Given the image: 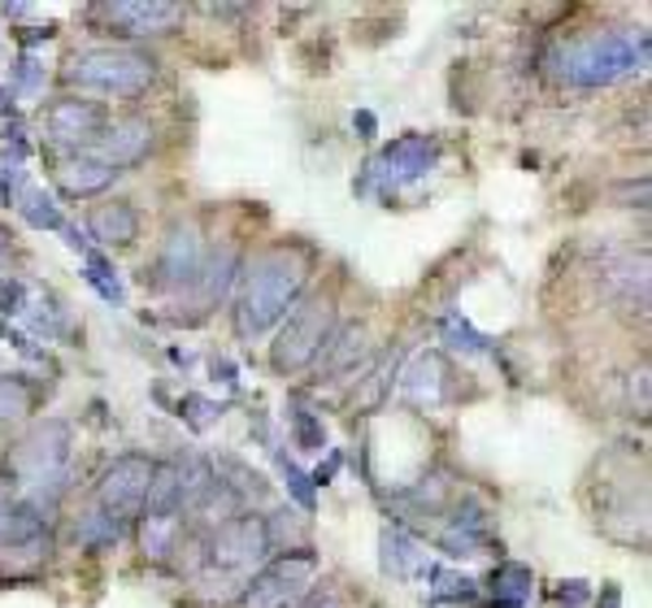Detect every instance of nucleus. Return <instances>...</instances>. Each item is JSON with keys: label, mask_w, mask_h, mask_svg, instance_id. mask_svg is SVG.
Returning <instances> with one entry per match:
<instances>
[{"label": "nucleus", "mask_w": 652, "mask_h": 608, "mask_svg": "<svg viewBox=\"0 0 652 608\" xmlns=\"http://www.w3.org/2000/svg\"><path fill=\"white\" fill-rule=\"evenodd\" d=\"M70 447H75V431L62 418L35 422L9 447L4 478L22 491V505L44 513L66 496V487H70Z\"/></svg>", "instance_id": "nucleus-1"}, {"label": "nucleus", "mask_w": 652, "mask_h": 608, "mask_svg": "<svg viewBox=\"0 0 652 608\" xmlns=\"http://www.w3.org/2000/svg\"><path fill=\"white\" fill-rule=\"evenodd\" d=\"M305 261L296 253H266L262 261H253L248 278H244V296H240V309H235V331L244 340L253 335H266L270 327H279L283 318L296 309L300 291H305Z\"/></svg>", "instance_id": "nucleus-2"}, {"label": "nucleus", "mask_w": 652, "mask_h": 608, "mask_svg": "<svg viewBox=\"0 0 652 608\" xmlns=\"http://www.w3.org/2000/svg\"><path fill=\"white\" fill-rule=\"evenodd\" d=\"M644 62H649V35H631V31H596V35L570 40L553 53L557 79L570 87L622 84L627 75L644 70Z\"/></svg>", "instance_id": "nucleus-3"}, {"label": "nucleus", "mask_w": 652, "mask_h": 608, "mask_svg": "<svg viewBox=\"0 0 652 608\" xmlns=\"http://www.w3.org/2000/svg\"><path fill=\"white\" fill-rule=\"evenodd\" d=\"M66 79L96 96H113V100H131L157 79V62L140 48L126 44H100V48H84L70 57Z\"/></svg>", "instance_id": "nucleus-4"}, {"label": "nucleus", "mask_w": 652, "mask_h": 608, "mask_svg": "<svg viewBox=\"0 0 652 608\" xmlns=\"http://www.w3.org/2000/svg\"><path fill=\"white\" fill-rule=\"evenodd\" d=\"M435 162H440V140L422 135V131H409V135H400V140H391V144H383L374 153L371 162L362 166V174H357L353 191L366 196V200L371 196L374 200H391L396 191L422 183L427 174L435 170Z\"/></svg>", "instance_id": "nucleus-5"}, {"label": "nucleus", "mask_w": 652, "mask_h": 608, "mask_svg": "<svg viewBox=\"0 0 652 608\" xmlns=\"http://www.w3.org/2000/svg\"><path fill=\"white\" fill-rule=\"evenodd\" d=\"M331 335H335V309H331V300H309V305H300V309H291L283 318L279 340L270 347V365L279 374H296V369H305V365L318 361V352L327 347Z\"/></svg>", "instance_id": "nucleus-6"}, {"label": "nucleus", "mask_w": 652, "mask_h": 608, "mask_svg": "<svg viewBox=\"0 0 652 608\" xmlns=\"http://www.w3.org/2000/svg\"><path fill=\"white\" fill-rule=\"evenodd\" d=\"M153 474L157 465L148 456H118L104 474H100V487H96V509H104L109 518L131 521L144 513V500H148V487H153Z\"/></svg>", "instance_id": "nucleus-7"}, {"label": "nucleus", "mask_w": 652, "mask_h": 608, "mask_svg": "<svg viewBox=\"0 0 652 608\" xmlns=\"http://www.w3.org/2000/svg\"><path fill=\"white\" fill-rule=\"evenodd\" d=\"M313 574H318V552H309V548H296V552H283L275 556L253 583H248V592L240 596L244 605L253 608H283V605H296L300 600V592L313 583Z\"/></svg>", "instance_id": "nucleus-8"}, {"label": "nucleus", "mask_w": 652, "mask_h": 608, "mask_svg": "<svg viewBox=\"0 0 652 608\" xmlns=\"http://www.w3.org/2000/svg\"><path fill=\"white\" fill-rule=\"evenodd\" d=\"M44 126H48V144H53V148L88 153L92 144H100V135L109 131V113H104V104H96V100L62 96V100L48 104Z\"/></svg>", "instance_id": "nucleus-9"}, {"label": "nucleus", "mask_w": 652, "mask_h": 608, "mask_svg": "<svg viewBox=\"0 0 652 608\" xmlns=\"http://www.w3.org/2000/svg\"><path fill=\"white\" fill-rule=\"evenodd\" d=\"M270 552V534H266V518L257 513H235L231 521L218 526L213 543H209V565L213 570H253L262 565Z\"/></svg>", "instance_id": "nucleus-10"}, {"label": "nucleus", "mask_w": 652, "mask_h": 608, "mask_svg": "<svg viewBox=\"0 0 652 608\" xmlns=\"http://www.w3.org/2000/svg\"><path fill=\"white\" fill-rule=\"evenodd\" d=\"M200 269H205L200 231H196L191 222H184V226H175V231L166 235V244H162V253H157V265H153V278H144V283L179 291V287H196Z\"/></svg>", "instance_id": "nucleus-11"}, {"label": "nucleus", "mask_w": 652, "mask_h": 608, "mask_svg": "<svg viewBox=\"0 0 652 608\" xmlns=\"http://www.w3.org/2000/svg\"><path fill=\"white\" fill-rule=\"evenodd\" d=\"M100 13L122 35H166L184 22V4H166V0H118V4H104Z\"/></svg>", "instance_id": "nucleus-12"}, {"label": "nucleus", "mask_w": 652, "mask_h": 608, "mask_svg": "<svg viewBox=\"0 0 652 608\" xmlns=\"http://www.w3.org/2000/svg\"><path fill=\"white\" fill-rule=\"evenodd\" d=\"M153 140H157V131H153V122H148V118H122V122H113V126L100 135L96 157H100V162H109L113 170L122 174L126 166H140V162L148 157Z\"/></svg>", "instance_id": "nucleus-13"}, {"label": "nucleus", "mask_w": 652, "mask_h": 608, "mask_svg": "<svg viewBox=\"0 0 652 608\" xmlns=\"http://www.w3.org/2000/svg\"><path fill=\"white\" fill-rule=\"evenodd\" d=\"M440 548H444L449 556H478V552L491 548V518H487V509H483L474 496H466V500L453 509L449 526L440 530Z\"/></svg>", "instance_id": "nucleus-14"}, {"label": "nucleus", "mask_w": 652, "mask_h": 608, "mask_svg": "<svg viewBox=\"0 0 652 608\" xmlns=\"http://www.w3.org/2000/svg\"><path fill=\"white\" fill-rule=\"evenodd\" d=\"M366 356H371V335H366V327H340L327 347L318 352V383H340V378H349V374H357V365H366Z\"/></svg>", "instance_id": "nucleus-15"}, {"label": "nucleus", "mask_w": 652, "mask_h": 608, "mask_svg": "<svg viewBox=\"0 0 652 608\" xmlns=\"http://www.w3.org/2000/svg\"><path fill=\"white\" fill-rule=\"evenodd\" d=\"M378 561H383V574L396 578V583H413L422 570H427V556H422V543L400 530V526H387L383 539H378Z\"/></svg>", "instance_id": "nucleus-16"}, {"label": "nucleus", "mask_w": 652, "mask_h": 608, "mask_svg": "<svg viewBox=\"0 0 652 608\" xmlns=\"http://www.w3.org/2000/svg\"><path fill=\"white\" fill-rule=\"evenodd\" d=\"M88 231L100 248H131L135 235H140V213L135 204L126 200H113V204H96L92 218H88Z\"/></svg>", "instance_id": "nucleus-17"}, {"label": "nucleus", "mask_w": 652, "mask_h": 608, "mask_svg": "<svg viewBox=\"0 0 652 608\" xmlns=\"http://www.w3.org/2000/svg\"><path fill=\"white\" fill-rule=\"evenodd\" d=\"M487 592H491L496 608H527L535 596V570L518 565V561H500L487 578Z\"/></svg>", "instance_id": "nucleus-18"}, {"label": "nucleus", "mask_w": 652, "mask_h": 608, "mask_svg": "<svg viewBox=\"0 0 652 608\" xmlns=\"http://www.w3.org/2000/svg\"><path fill=\"white\" fill-rule=\"evenodd\" d=\"M113 178H118V170L109 166V162H100L96 153H79L75 162H66L62 170H57V183H62V191L66 196H100L104 187H113Z\"/></svg>", "instance_id": "nucleus-19"}, {"label": "nucleus", "mask_w": 652, "mask_h": 608, "mask_svg": "<svg viewBox=\"0 0 652 608\" xmlns=\"http://www.w3.org/2000/svg\"><path fill=\"white\" fill-rule=\"evenodd\" d=\"M427 600L431 605H474L478 600V583L469 574H457V570H444V565H427Z\"/></svg>", "instance_id": "nucleus-20"}, {"label": "nucleus", "mask_w": 652, "mask_h": 608, "mask_svg": "<svg viewBox=\"0 0 652 608\" xmlns=\"http://www.w3.org/2000/svg\"><path fill=\"white\" fill-rule=\"evenodd\" d=\"M126 534V521L109 518L104 509H88L79 526H75V543H84L88 552H109V548H118V539Z\"/></svg>", "instance_id": "nucleus-21"}, {"label": "nucleus", "mask_w": 652, "mask_h": 608, "mask_svg": "<svg viewBox=\"0 0 652 608\" xmlns=\"http://www.w3.org/2000/svg\"><path fill=\"white\" fill-rule=\"evenodd\" d=\"M440 391H444V369H440V356L435 352H427V356H418V365L405 374V396L413 400V405H440Z\"/></svg>", "instance_id": "nucleus-22"}, {"label": "nucleus", "mask_w": 652, "mask_h": 608, "mask_svg": "<svg viewBox=\"0 0 652 608\" xmlns=\"http://www.w3.org/2000/svg\"><path fill=\"white\" fill-rule=\"evenodd\" d=\"M35 405V387L22 374H0V427L26 418Z\"/></svg>", "instance_id": "nucleus-23"}, {"label": "nucleus", "mask_w": 652, "mask_h": 608, "mask_svg": "<svg viewBox=\"0 0 652 608\" xmlns=\"http://www.w3.org/2000/svg\"><path fill=\"white\" fill-rule=\"evenodd\" d=\"M235 269H240V253H231V248H222L218 257H213V261H209V265H205V269H200V278H196V287L205 291V300H209V305L226 296V287L235 283Z\"/></svg>", "instance_id": "nucleus-24"}, {"label": "nucleus", "mask_w": 652, "mask_h": 608, "mask_svg": "<svg viewBox=\"0 0 652 608\" xmlns=\"http://www.w3.org/2000/svg\"><path fill=\"white\" fill-rule=\"evenodd\" d=\"M440 335H444V344L453 347V352H462V356H487L491 352V340L483 331H474L469 318H462V313H449L440 322Z\"/></svg>", "instance_id": "nucleus-25"}, {"label": "nucleus", "mask_w": 652, "mask_h": 608, "mask_svg": "<svg viewBox=\"0 0 652 608\" xmlns=\"http://www.w3.org/2000/svg\"><path fill=\"white\" fill-rule=\"evenodd\" d=\"M18 213H22V222L35 226V231H66L62 209H57L53 196H44V191H22V196H18Z\"/></svg>", "instance_id": "nucleus-26"}, {"label": "nucleus", "mask_w": 652, "mask_h": 608, "mask_svg": "<svg viewBox=\"0 0 652 608\" xmlns=\"http://www.w3.org/2000/svg\"><path fill=\"white\" fill-rule=\"evenodd\" d=\"M287 427H291V439H296L300 452H322L327 447V427H322V418L313 409L291 405L287 409Z\"/></svg>", "instance_id": "nucleus-27"}, {"label": "nucleus", "mask_w": 652, "mask_h": 608, "mask_svg": "<svg viewBox=\"0 0 652 608\" xmlns=\"http://www.w3.org/2000/svg\"><path fill=\"white\" fill-rule=\"evenodd\" d=\"M84 269H88V283L100 291V300H109V305H122V300H126V287H122L118 269L100 257V253L88 248V253H84Z\"/></svg>", "instance_id": "nucleus-28"}, {"label": "nucleus", "mask_w": 652, "mask_h": 608, "mask_svg": "<svg viewBox=\"0 0 652 608\" xmlns=\"http://www.w3.org/2000/svg\"><path fill=\"white\" fill-rule=\"evenodd\" d=\"M13 84H9V96H40L44 91V84H48V70L31 57V53H22L18 62H13Z\"/></svg>", "instance_id": "nucleus-29"}, {"label": "nucleus", "mask_w": 652, "mask_h": 608, "mask_svg": "<svg viewBox=\"0 0 652 608\" xmlns=\"http://www.w3.org/2000/svg\"><path fill=\"white\" fill-rule=\"evenodd\" d=\"M31 327L44 335V340H57V335H70V318H66V309L48 296L44 305H35L31 309Z\"/></svg>", "instance_id": "nucleus-30"}, {"label": "nucleus", "mask_w": 652, "mask_h": 608, "mask_svg": "<svg viewBox=\"0 0 652 608\" xmlns=\"http://www.w3.org/2000/svg\"><path fill=\"white\" fill-rule=\"evenodd\" d=\"M179 418L200 434L222 418V405H213V400H205V396H184V400H179Z\"/></svg>", "instance_id": "nucleus-31"}, {"label": "nucleus", "mask_w": 652, "mask_h": 608, "mask_svg": "<svg viewBox=\"0 0 652 608\" xmlns=\"http://www.w3.org/2000/svg\"><path fill=\"white\" fill-rule=\"evenodd\" d=\"M279 456V469L283 478H287V491H291V500L300 505V509H313V500H318V491H313V483H309V474L296 465V461H287L283 452H275Z\"/></svg>", "instance_id": "nucleus-32"}, {"label": "nucleus", "mask_w": 652, "mask_h": 608, "mask_svg": "<svg viewBox=\"0 0 652 608\" xmlns=\"http://www.w3.org/2000/svg\"><path fill=\"white\" fill-rule=\"evenodd\" d=\"M0 313H4V318L26 313V283H18V278L0 283Z\"/></svg>", "instance_id": "nucleus-33"}, {"label": "nucleus", "mask_w": 652, "mask_h": 608, "mask_svg": "<svg viewBox=\"0 0 652 608\" xmlns=\"http://www.w3.org/2000/svg\"><path fill=\"white\" fill-rule=\"evenodd\" d=\"M22 196V162H0V200L18 204Z\"/></svg>", "instance_id": "nucleus-34"}, {"label": "nucleus", "mask_w": 652, "mask_h": 608, "mask_svg": "<svg viewBox=\"0 0 652 608\" xmlns=\"http://www.w3.org/2000/svg\"><path fill=\"white\" fill-rule=\"evenodd\" d=\"M592 600V587L583 578H570V583H557V605L565 608H583Z\"/></svg>", "instance_id": "nucleus-35"}, {"label": "nucleus", "mask_w": 652, "mask_h": 608, "mask_svg": "<svg viewBox=\"0 0 652 608\" xmlns=\"http://www.w3.org/2000/svg\"><path fill=\"white\" fill-rule=\"evenodd\" d=\"M335 469H340V452H331V456H327V465H318L309 483H313V487H327V483L335 478Z\"/></svg>", "instance_id": "nucleus-36"}, {"label": "nucleus", "mask_w": 652, "mask_h": 608, "mask_svg": "<svg viewBox=\"0 0 652 608\" xmlns=\"http://www.w3.org/2000/svg\"><path fill=\"white\" fill-rule=\"evenodd\" d=\"M353 131H362V140H374V131H378V122H374L371 109H357L353 113Z\"/></svg>", "instance_id": "nucleus-37"}, {"label": "nucleus", "mask_w": 652, "mask_h": 608, "mask_svg": "<svg viewBox=\"0 0 652 608\" xmlns=\"http://www.w3.org/2000/svg\"><path fill=\"white\" fill-rule=\"evenodd\" d=\"M9 518H13V500H9V483L0 478V539H4V530H9Z\"/></svg>", "instance_id": "nucleus-38"}, {"label": "nucleus", "mask_w": 652, "mask_h": 608, "mask_svg": "<svg viewBox=\"0 0 652 608\" xmlns=\"http://www.w3.org/2000/svg\"><path fill=\"white\" fill-rule=\"evenodd\" d=\"M62 235H66V244H70L75 253H88V240H84V231H75V226H66Z\"/></svg>", "instance_id": "nucleus-39"}, {"label": "nucleus", "mask_w": 652, "mask_h": 608, "mask_svg": "<svg viewBox=\"0 0 652 608\" xmlns=\"http://www.w3.org/2000/svg\"><path fill=\"white\" fill-rule=\"evenodd\" d=\"M600 608H622V592H618L614 583H609V587L600 592Z\"/></svg>", "instance_id": "nucleus-40"}, {"label": "nucleus", "mask_w": 652, "mask_h": 608, "mask_svg": "<svg viewBox=\"0 0 652 608\" xmlns=\"http://www.w3.org/2000/svg\"><path fill=\"white\" fill-rule=\"evenodd\" d=\"M13 113V96H9V87H0V118H9Z\"/></svg>", "instance_id": "nucleus-41"}, {"label": "nucleus", "mask_w": 652, "mask_h": 608, "mask_svg": "<svg viewBox=\"0 0 652 608\" xmlns=\"http://www.w3.org/2000/svg\"><path fill=\"white\" fill-rule=\"evenodd\" d=\"M309 608H344V605H340L335 596H327V600H318V605H309Z\"/></svg>", "instance_id": "nucleus-42"}, {"label": "nucleus", "mask_w": 652, "mask_h": 608, "mask_svg": "<svg viewBox=\"0 0 652 608\" xmlns=\"http://www.w3.org/2000/svg\"><path fill=\"white\" fill-rule=\"evenodd\" d=\"M0 340H9V327H4V322H0Z\"/></svg>", "instance_id": "nucleus-43"}]
</instances>
